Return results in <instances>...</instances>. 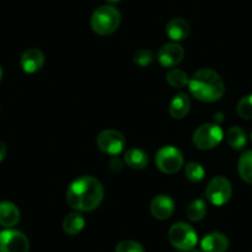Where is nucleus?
Segmentation results:
<instances>
[{
  "label": "nucleus",
  "instance_id": "f257e3e1",
  "mask_svg": "<svg viewBox=\"0 0 252 252\" xmlns=\"http://www.w3.org/2000/svg\"><path fill=\"white\" fill-rule=\"evenodd\" d=\"M67 203L77 212H93L104 199V188L100 182L91 176H82L67 189Z\"/></svg>",
  "mask_w": 252,
  "mask_h": 252
},
{
  "label": "nucleus",
  "instance_id": "f03ea898",
  "mask_svg": "<svg viewBox=\"0 0 252 252\" xmlns=\"http://www.w3.org/2000/svg\"><path fill=\"white\" fill-rule=\"evenodd\" d=\"M188 88L195 99L205 103L220 100L225 93V83L220 74L209 68L195 72L189 79Z\"/></svg>",
  "mask_w": 252,
  "mask_h": 252
},
{
  "label": "nucleus",
  "instance_id": "7ed1b4c3",
  "mask_svg": "<svg viewBox=\"0 0 252 252\" xmlns=\"http://www.w3.org/2000/svg\"><path fill=\"white\" fill-rule=\"evenodd\" d=\"M121 23V14L115 6H99L93 13L91 19V26L96 35L108 36L118 30Z\"/></svg>",
  "mask_w": 252,
  "mask_h": 252
},
{
  "label": "nucleus",
  "instance_id": "20e7f679",
  "mask_svg": "<svg viewBox=\"0 0 252 252\" xmlns=\"http://www.w3.org/2000/svg\"><path fill=\"white\" fill-rule=\"evenodd\" d=\"M169 242L179 251H192L198 242L195 230L186 222H176L168 231Z\"/></svg>",
  "mask_w": 252,
  "mask_h": 252
},
{
  "label": "nucleus",
  "instance_id": "39448f33",
  "mask_svg": "<svg viewBox=\"0 0 252 252\" xmlns=\"http://www.w3.org/2000/svg\"><path fill=\"white\" fill-rule=\"evenodd\" d=\"M224 139V132L218 124L200 125L193 134V144L199 150H212Z\"/></svg>",
  "mask_w": 252,
  "mask_h": 252
},
{
  "label": "nucleus",
  "instance_id": "423d86ee",
  "mask_svg": "<svg viewBox=\"0 0 252 252\" xmlns=\"http://www.w3.org/2000/svg\"><path fill=\"white\" fill-rule=\"evenodd\" d=\"M231 195V183H230L229 179L222 176H217L210 179L207 189H205V197H207L208 202L212 203L213 205H217V207L226 204Z\"/></svg>",
  "mask_w": 252,
  "mask_h": 252
},
{
  "label": "nucleus",
  "instance_id": "0eeeda50",
  "mask_svg": "<svg viewBox=\"0 0 252 252\" xmlns=\"http://www.w3.org/2000/svg\"><path fill=\"white\" fill-rule=\"evenodd\" d=\"M156 166L163 173L173 174L183 167L184 158L182 152L177 147L164 146L156 154Z\"/></svg>",
  "mask_w": 252,
  "mask_h": 252
},
{
  "label": "nucleus",
  "instance_id": "6e6552de",
  "mask_svg": "<svg viewBox=\"0 0 252 252\" xmlns=\"http://www.w3.org/2000/svg\"><path fill=\"white\" fill-rule=\"evenodd\" d=\"M30 241L19 230L6 229L0 231V252H29Z\"/></svg>",
  "mask_w": 252,
  "mask_h": 252
},
{
  "label": "nucleus",
  "instance_id": "1a4fd4ad",
  "mask_svg": "<svg viewBox=\"0 0 252 252\" xmlns=\"http://www.w3.org/2000/svg\"><path fill=\"white\" fill-rule=\"evenodd\" d=\"M125 137L116 130H104L96 136V146L101 152L110 156H118L125 147Z\"/></svg>",
  "mask_w": 252,
  "mask_h": 252
},
{
  "label": "nucleus",
  "instance_id": "9d476101",
  "mask_svg": "<svg viewBox=\"0 0 252 252\" xmlns=\"http://www.w3.org/2000/svg\"><path fill=\"white\" fill-rule=\"evenodd\" d=\"M184 48L177 42H169L162 46L157 53V60L162 67L171 68L183 61Z\"/></svg>",
  "mask_w": 252,
  "mask_h": 252
},
{
  "label": "nucleus",
  "instance_id": "9b49d317",
  "mask_svg": "<svg viewBox=\"0 0 252 252\" xmlns=\"http://www.w3.org/2000/svg\"><path fill=\"white\" fill-rule=\"evenodd\" d=\"M174 202L169 195L158 194L151 200L150 204V212L152 217L158 220H166L171 218L174 212Z\"/></svg>",
  "mask_w": 252,
  "mask_h": 252
},
{
  "label": "nucleus",
  "instance_id": "f8f14e48",
  "mask_svg": "<svg viewBox=\"0 0 252 252\" xmlns=\"http://www.w3.org/2000/svg\"><path fill=\"white\" fill-rule=\"evenodd\" d=\"M20 64L26 73H36L45 64V55L38 48H29L21 56Z\"/></svg>",
  "mask_w": 252,
  "mask_h": 252
},
{
  "label": "nucleus",
  "instance_id": "ddd939ff",
  "mask_svg": "<svg viewBox=\"0 0 252 252\" xmlns=\"http://www.w3.org/2000/svg\"><path fill=\"white\" fill-rule=\"evenodd\" d=\"M203 252H226L229 249V239L221 232H209L200 242Z\"/></svg>",
  "mask_w": 252,
  "mask_h": 252
},
{
  "label": "nucleus",
  "instance_id": "4468645a",
  "mask_svg": "<svg viewBox=\"0 0 252 252\" xmlns=\"http://www.w3.org/2000/svg\"><path fill=\"white\" fill-rule=\"evenodd\" d=\"M190 32V26L188 21L182 18H174L168 21L166 25V33L172 41L178 42V41L186 40Z\"/></svg>",
  "mask_w": 252,
  "mask_h": 252
},
{
  "label": "nucleus",
  "instance_id": "2eb2a0df",
  "mask_svg": "<svg viewBox=\"0 0 252 252\" xmlns=\"http://www.w3.org/2000/svg\"><path fill=\"white\" fill-rule=\"evenodd\" d=\"M20 221V210L14 203L0 202V225L4 227H13Z\"/></svg>",
  "mask_w": 252,
  "mask_h": 252
},
{
  "label": "nucleus",
  "instance_id": "dca6fc26",
  "mask_svg": "<svg viewBox=\"0 0 252 252\" xmlns=\"http://www.w3.org/2000/svg\"><path fill=\"white\" fill-rule=\"evenodd\" d=\"M190 110V99L186 93H179L174 95L169 103V115L173 119H183L188 115Z\"/></svg>",
  "mask_w": 252,
  "mask_h": 252
},
{
  "label": "nucleus",
  "instance_id": "f3484780",
  "mask_svg": "<svg viewBox=\"0 0 252 252\" xmlns=\"http://www.w3.org/2000/svg\"><path fill=\"white\" fill-rule=\"evenodd\" d=\"M84 225H86V219L83 218V215L78 212L69 213L64 220H63V231L66 232L67 235H71V236H74V235H78L79 232L83 230Z\"/></svg>",
  "mask_w": 252,
  "mask_h": 252
},
{
  "label": "nucleus",
  "instance_id": "a211bd4d",
  "mask_svg": "<svg viewBox=\"0 0 252 252\" xmlns=\"http://www.w3.org/2000/svg\"><path fill=\"white\" fill-rule=\"evenodd\" d=\"M126 164L132 169H144L149 164V156L145 151L140 149H130L125 152L124 156Z\"/></svg>",
  "mask_w": 252,
  "mask_h": 252
},
{
  "label": "nucleus",
  "instance_id": "6ab92c4d",
  "mask_svg": "<svg viewBox=\"0 0 252 252\" xmlns=\"http://www.w3.org/2000/svg\"><path fill=\"white\" fill-rule=\"evenodd\" d=\"M226 144L234 150H241L246 145V134L239 126H232L226 131L225 135Z\"/></svg>",
  "mask_w": 252,
  "mask_h": 252
},
{
  "label": "nucleus",
  "instance_id": "aec40b11",
  "mask_svg": "<svg viewBox=\"0 0 252 252\" xmlns=\"http://www.w3.org/2000/svg\"><path fill=\"white\" fill-rule=\"evenodd\" d=\"M237 171H239L240 177L246 183L252 184V150H249L240 157L239 163H237Z\"/></svg>",
  "mask_w": 252,
  "mask_h": 252
},
{
  "label": "nucleus",
  "instance_id": "412c9836",
  "mask_svg": "<svg viewBox=\"0 0 252 252\" xmlns=\"http://www.w3.org/2000/svg\"><path fill=\"white\" fill-rule=\"evenodd\" d=\"M207 215V204L203 199L193 200L187 208V217L190 221H200Z\"/></svg>",
  "mask_w": 252,
  "mask_h": 252
},
{
  "label": "nucleus",
  "instance_id": "4be33fe9",
  "mask_svg": "<svg viewBox=\"0 0 252 252\" xmlns=\"http://www.w3.org/2000/svg\"><path fill=\"white\" fill-rule=\"evenodd\" d=\"M166 81L172 88H177V89L184 88V87L188 86L189 83L188 74H187L183 69H179V68L171 69V71L167 73Z\"/></svg>",
  "mask_w": 252,
  "mask_h": 252
},
{
  "label": "nucleus",
  "instance_id": "5701e85b",
  "mask_svg": "<svg viewBox=\"0 0 252 252\" xmlns=\"http://www.w3.org/2000/svg\"><path fill=\"white\" fill-rule=\"evenodd\" d=\"M184 174L189 182L198 183L204 178L205 171L202 164L197 163V162H188L184 167Z\"/></svg>",
  "mask_w": 252,
  "mask_h": 252
},
{
  "label": "nucleus",
  "instance_id": "b1692460",
  "mask_svg": "<svg viewBox=\"0 0 252 252\" xmlns=\"http://www.w3.org/2000/svg\"><path fill=\"white\" fill-rule=\"evenodd\" d=\"M236 111L239 114L240 118L245 119V120H251L252 119V94L245 95L240 99L237 103Z\"/></svg>",
  "mask_w": 252,
  "mask_h": 252
},
{
  "label": "nucleus",
  "instance_id": "393cba45",
  "mask_svg": "<svg viewBox=\"0 0 252 252\" xmlns=\"http://www.w3.org/2000/svg\"><path fill=\"white\" fill-rule=\"evenodd\" d=\"M155 60V53L151 50L147 48H142L135 52L134 55V62L140 67H147L150 66Z\"/></svg>",
  "mask_w": 252,
  "mask_h": 252
},
{
  "label": "nucleus",
  "instance_id": "a878e982",
  "mask_svg": "<svg viewBox=\"0 0 252 252\" xmlns=\"http://www.w3.org/2000/svg\"><path fill=\"white\" fill-rule=\"evenodd\" d=\"M115 252H146L140 242L134 240H124L115 247Z\"/></svg>",
  "mask_w": 252,
  "mask_h": 252
},
{
  "label": "nucleus",
  "instance_id": "bb28decb",
  "mask_svg": "<svg viewBox=\"0 0 252 252\" xmlns=\"http://www.w3.org/2000/svg\"><path fill=\"white\" fill-rule=\"evenodd\" d=\"M123 162H121V159L119 158L118 156H114L113 158L110 159V162H109V168L113 172H115V173L120 172L121 169H123Z\"/></svg>",
  "mask_w": 252,
  "mask_h": 252
},
{
  "label": "nucleus",
  "instance_id": "cd10ccee",
  "mask_svg": "<svg viewBox=\"0 0 252 252\" xmlns=\"http://www.w3.org/2000/svg\"><path fill=\"white\" fill-rule=\"evenodd\" d=\"M6 156V146L4 142L0 141V162L3 161Z\"/></svg>",
  "mask_w": 252,
  "mask_h": 252
},
{
  "label": "nucleus",
  "instance_id": "c85d7f7f",
  "mask_svg": "<svg viewBox=\"0 0 252 252\" xmlns=\"http://www.w3.org/2000/svg\"><path fill=\"white\" fill-rule=\"evenodd\" d=\"M222 116H224V114H222V113H215L214 114V120L217 121V123H221V121L224 120V118H222Z\"/></svg>",
  "mask_w": 252,
  "mask_h": 252
},
{
  "label": "nucleus",
  "instance_id": "c756f323",
  "mask_svg": "<svg viewBox=\"0 0 252 252\" xmlns=\"http://www.w3.org/2000/svg\"><path fill=\"white\" fill-rule=\"evenodd\" d=\"M106 1H108V3H110V4H118L119 1H121V0H106Z\"/></svg>",
  "mask_w": 252,
  "mask_h": 252
},
{
  "label": "nucleus",
  "instance_id": "7c9ffc66",
  "mask_svg": "<svg viewBox=\"0 0 252 252\" xmlns=\"http://www.w3.org/2000/svg\"><path fill=\"white\" fill-rule=\"evenodd\" d=\"M1 77H3V69L0 67V79H1Z\"/></svg>",
  "mask_w": 252,
  "mask_h": 252
},
{
  "label": "nucleus",
  "instance_id": "2f4dec72",
  "mask_svg": "<svg viewBox=\"0 0 252 252\" xmlns=\"http://www.w3.org/2000/svg\"><path fill=\"white\" fill-rule=\"evenodd\" d=\"M193 252H202V251H198V250H195V251H193Z\"/></svg>",
  "mask_w": 252,
  "mask_h": 252
}]
</instances>
